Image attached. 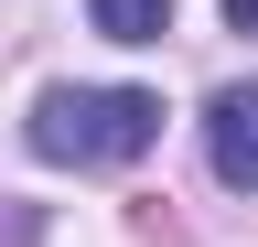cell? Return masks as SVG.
<instances>
[{
  "label": "cell",
  "instance_id": "obj_4",
  "mask_svg": "<svg viewBox=\"0 0 258 247\" xmlns=\"http://www.w3.org/2000/svg\"><path fill=\"white\" fill-rule=\"evenodd\" d=\"M226 22H237V33H258V0H226Z\"/></svg>",
  "mask_w": 258,
  "mask_h": 247
},
{
  "label": "cell",
  "instance_id": "obj_1",
  "mask_svg": "<svg viewBox=\"0 0 258 247\" xmlns=\"http://www.w3.org/2000/svg\"><path fill=\"white\" fill-rule=\"evenodd\" d=\"M161 140V97L151 86H43L32 97V150L64 172H118Z\"/></svg>",
  "mask_w": 258,
  "mask_h": 247
},
{
  "label": "cell",
  "instance_id": "obj_3",
  "mask_svg": "<svg viewBox=\"0 0 258 247\" xmlns=\"http://www.w3.org/2000/svg\"><path fill=\"white\" fill-rule=\"evenodd\" d=\"M97 33L108 43H161V22H172V0H86Z\"/></svg>",
  "mask_w": 258,
  "mask_h": 247
},
{
  "label": "cell",
  "instance_id": "obj_2",
  "mask_svg": "<svg viewBox=\"0 0 258 247\" xmlns=\"http://www.w3.org/2000/svg\"><path fill=\"white\" fill-rule=\"evenodd\" d=\"M205 161H215V183L258 194V75H247V86H226V97L205 108Z\"/></svg>",
  "mask_w": 258,
  "mask_h": 247
}]
</instances>
